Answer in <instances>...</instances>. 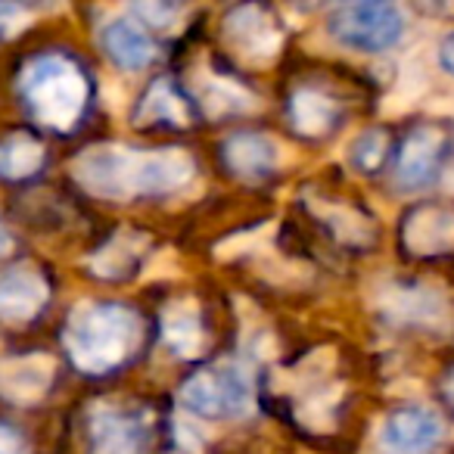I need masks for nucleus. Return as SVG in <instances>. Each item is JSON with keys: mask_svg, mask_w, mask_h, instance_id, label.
Listing matches in <instances>:
<instances>
[{"mask_svg": "<svg viewBox=\"0 0 454 454\" xmlns=\"http://www.w3.org/2000/svg\"><path fill=\"white\" fill-rule=\"evenodd\" d=\"M72 175L100 200H131L187 187L196 165L184 150H131L121 144H100L88 146L72 162Z\"/></svg>", "mask_w": 454, "mask_h": 454, "instance_id": "nucleus-1", "label": "nucleus"}, {"mask_svg": "<svg viewBox=\"0 0 454 454\" xmlns=\"http://www.w3.org/2000/svg\"><path fill=\"white\" fill-rule=\"evenodd\" d=\"M144 324L137 311L115 302H82L66 324V348L78 371L106 373L119 367L140 346Z\"/></svg>", "mask_w": 454, "mask_h": 454, "instance_id": "nucleus-2", "label": "nucleus"}, {"mask_svg": "<svg viewBox=\"0 0 454 454\" xmlns=\"http://www.w3.org/2000/svg\"><path fill=\"white\" fill-rule=\"evenodd\" d=\"M20 90L35 121L53 131H69L88 106V78L72 59L59 53L26 66Z\"/></svg>", "mask_w": 454, "mask_h": 454, "instance_id": "nucleus-3", "label": "nucleus"}, {"mask_svg": "<svg viewBox=\"0 0 454 454\" xmlns=\"http://www.w3.org/2000/svg\"><path fill=\"white\" fill-rule=\"evenodd\" d=\"M181 404L208 420H240L255 411V386L240 361H218L181 386Z\"/></svg>", "mask_w": 454, "mask_h": 454, "instance_id": "nucleus-4", "label": "nucleus"}, {"mask_svg": "<svg viewBox=\"0 0 454 454\" xmlns=\"http://www.w3.org/2000/svg\"><path fill=\"white\" fill-rule=\"evenodd\" d=\"M327 28L348 51L383 53L402 38L404 10L398 0H342L330 13Z\"/></svg>", "mask_w": 454, "mask_h": 454, "instance_id": "nucleus-5", "label": "nucleus"}, {"mask_svg": "<svg viewBox=\"0 0 454 454\" xmlns=\"http://www.w3.org/2000/svg\"><path fill=\"white\" fill-rule=\"evenodd\" d=\"M445 439V423L433 408L404 404L380 423V454H433Z\"/></svg>", "mask_w": 454, "mask_h": 454, "instance_id": "nucleus-6", "label": "nucleus"}, {"mask_svg": "<svg viewBox=\"0 0 454 454\" xmlns=\"http://www.w3.org/2000/svg\"><path fill=\"white\" fill-rule=\"evenodd\" d=\"M224 41L234 47L240 59L262 66L278 57L284 35H280V26L271 16V10L249 0V4H240L224 16Z\"/></svg>", "mask_w": 454, "mask_h": 454, "instance_id": "nucleus-7", "label": "nucleus"}, {"mask_svg": "<svg viewBox=\"0 0 454 454\" xmlns=\"http://www.w3.org/2000/svg\"><path fill=\"white\" fill-rule=\"evenodd\" d=\"M380 309L392 317V321L414 324V327H433L448 330L454 321L451 302L442 290L435 286H392L380 296Z\"/></svg>", "mask_w": 454, "mask_h": 454, "instance_id": "nucleus-8", "label": "nucleus"}, {"mask_svg": "<svg viewBox=\"0 0 454 454\" xmlns=\"http://www.w3.org/2000/svg\"><path fill=\"white\" fill-rule=\"evenodd\" d=\"M448 134L439 125H420L404 137L398 153V184L402 190H420L433 184L445 162Z\"/></svg>", "mask_w": 454, "mask_h": 454, "instance_id": "nucleus-9", "label": "nucleus"}, {"mask_svg": "<svg viewBox=\"0 0 454 454\" xmlns=\"http://www.w3.org/2000/svg\"><path fill=\"white\" fill-rule=\"evenodd\" d=\"M57 373L51 355H22L0 364V395L16 404H35L47 395Z\"/></svg>", "mask_w": 454, "mask_h": 454, "instance_id": "nucleus-10", "label": "nucleus"}, {"mask_svg": "<svg viewBox=\"0 0 454 454\" xmlns=\"http://www.w3.org/2000/svg\"><path fill=\"white\" fill-rule=\"evenodd\" d=\"M402 240L414 255L454 253V208L420 206L408 215L402 227Z\"/></svg>", "mask_w": 454, "mask_h": 454, "instance_id": "nucleus-11", "label": "nucleus"}, {"mask_svg": "<svg viewBox=\"0 0 454 454\" xmlns=\"http://www.w3.org/2000/svg\"><path fill=\"white\" fill-rule=\"evenodd\" d=\"M224 162L234 175L247 177V181H262V177L274 175L284 162V146L268 134H234L224 144Z\"/></svg>", "mask_w": 454, "mask_h": 454, "instance_id": "nucleus-12", "label": "nucleus"}, {"mask_svg": "<svg viewBox=\"0 0 454 454\" xmlns=\"http://www.w3.org/2000/svg\"><path fill=\"white\" fill-rule=\"evenodd\" d=\"M47 280L32 268H13L0 274V321L26 324L47 305Z\"/></svg>", "mask_w": 454, "mask_h": 454, "instance_id": "nucleus-13", "label": "nucleus"}, {"mask_svg": "<svg viewBox=\"0 0 454 454\" xmlns=\"http://www.w3.org/2000/svg\"><path fill=\"white\" fill-rule=\"evenodd\" d=\"M103 47H106L109 59L125 72L144 69V66H150L153 57H156V47H153L150 35L131 20L106 22V26H103Z\"/></svg>", "mask_w": 454, "mask_h": 454, "instance_id": "nucleus-14", "label": "nucleus"}, {"mask_svg": "<svg viewBox=\"0 0 454 454\" xmlns=\"http://www.w3.org/2000/svg\"><path fill=\"white\" fill-rule=\"evenodd\" d=\"M193 90L200 97L202 109L208 115H237V113H249L255 109V97L247 88H240L237 82L224 75H215V72H202L193 78Z\"/></svg>", "mask_w": 454, "mask_h": 454, "instance_id": "nucleus-15", "label": "nucleus"}, {"mask_svg": "<svg viewBox=\"0 0 454 454\" xmlns=\"http://www.w3.org/2000/svg\"><path fill=\"white\" fill-rule=\"evenodd\" d=\"M146 247H150V240H146L144 234L121 231V234H115L113 240H109L106 247H103L100 253L90 259V271H94L97 278H103V280L128 278V274L137 268V262L144 259Z\"/></svg>", "mask_w": 454, "mask_h": 454, "instance_id": "nucleus-16", "label": "nucleus"}, {"mask_svg": "<svg viewBox=\"0 0 454 454\" xmlns=\"http://www.w3.org/2000/svg\"><path fill=\"white\" fill-rule=\"evenodd\" d=\"M162 336L175 355H184V358H193L202 348V317L200 309H196L193 299H181V302H171L168 309L162 311Z\"/></svg>", "mask_w": 454, "mask_h": 454, "instance_id": "nucleus-17", "label": "nucleus"}, {"mask_svg": "<svg viewBox=\"0 0 454 454\" xmlns=\"http://www.w3.org/2000/svg\"><path fill=\"white\" fill-rule=\"evenodd\" d=\"M90 435H94L90 454H137V435H134L131 420L113 408L97 411Z\"/></svg>", "mask_w": 454, "mask_h": 454, "instance_id": "nucleus-18", "label": "nucleus"}, {"mask_svg": "<svg viewBox=\"0 0 454 454\" xmlns=\"http://www.w3.org/2000/svg\"><path fill=\"white\" fill-rule=\"evenodd\" d=\"M290 115H293V125L305 134V137H321L333 128L336 121V103L330 100L327 94L321 90H299L290 103Z\"/></svg>", "mask_w": 454, "mask_h": 454, "instance_id": "nucleus-19", "label": "nucleus"}, {"mask_svg": "<svg viewBox=\"0 0 454 454\" xmlns=\"http://www.w3.org/2000/svg\"><path fill=\"white\" fill-rule=\"evenodd\" d=\"M296 383L309 386V389L299 395V420L309 429H333V414H336V404H340L342 386L340 383L327 386V380L311 386L309 380H299V377H296Z\"/></svg>", "mask_w": 454, "mask_h": 454, "instance_id": "nucleus-20", "label": "nucleus"}, {"mask_svg": "<svg viewBox=\"0 0 454 454\" xmlns=\"http://www.w3.org/2000/svg\"><path fill=\"white\" fill-rule=\"evenodd\" d=\"M44 162V146L28 134H13L0 144V177L7 181H22L35 175Z\"/></svg>", "mask_w": 454, "mask_h": 454, "instance_id": "nucleus-21", "label": "nucleus"}, {"mask_svg": "<svg viewBox=\"0 0 454 454\" xmlns=\"http://www.w3.org/2000/svg\"><path fill=\"white\" fill-rule=\"evenodd\" d=\"M311 212H315L317 218H321L324 224H327L330 231H333V234L340 237L342 243H352V247H364V243L373 240L371 221H367L364 215L355 212V208L340 206V202H327V206H321V202H311Z\"/></svg>", "mask_w": 454, "mask_h": 454, "instance_id": "nucleus-22", "label": "nucleus"}, {"mask_svg": "<svg viewBox=\"0 0 454 454\" xmlns=\"http://www.w3.org/2000/svg\"><path fill=\"white\" fill-rule=\"evenodd\" d=\"M140 121H171V125H187V103L171 90L168 82H156L150 94L140 103Z\"/></svg>", "mask_w": 454, "mask_h": 454, "instance_id": "nucleus-23", "label": "nucleus"}, {"mask_svg": "<svg viewBox=\"0 0 454 454\" xmlns=\"http://www.w3.org/2000/svg\"><path fill=\"white\" fill-rule=\"evenodd\" d=\"M386 156V134L383 131H364L348 144V165L355 171H373L380 168Z\"/></svg>", "mask_w": 454, "mask_h": 454, "instance_id": "nucleus-24", "label": "nucleus"}, {"mask_svg": "<svg viewBox=\"0 0 454 454\" xmlns=\"http://www.w3.org/2000/svg\"><path fill=\"white\" fill-rule=\"evenodd\" d=\"M131 10L153 28H162V32H175L181 26V13L171 0H131Z\"/></svg>", "mask_w": 454, "mask_h": 454, "instance_id": "nucleus-25", "label": "nucleus"}, {"mask_svg": "<svg viewBox=\"0 0 454 454\" xmlns=\"http://www.w3.org/2000/svg\"><path fill=\"white\" fill-rule=\"evenodd\" d=\"M0 454H28V445L16 429L0 423Z\"/></svg>", "mask_w": 454, "mask_h": 454, "instance_id": "nucleus-26", "label": "nucleus"}, {"mask_svg": "<svg viewBox=\"0 0 454 454\" xmlns=\"http://www.w3.org/2000/svg\"><path fill=\"white\" fill-rule=\"evenodd\" d=\"M439 63H442V69L454 78V32L439 44Z\"/></svg>", "mask_w": 454, "mask_h": 454, "instance_id": "nucleus-27", "label": "nucleus"}, {"mask_svg": "<svg viewBox=\"0 0 454 454\" xmlns=\"http://www.w3.org/2000/svg\"><path fill=\"white\" fill-rule=\"evenodd\" d=\"M433 16H454V0H420Z\"/></svg>", "mask_w": 454, "mask_h": 454, "instance_id": "nucleus-28", "label": "nucleus"}, {"mask_svg": "<svg viewBox=\"0 0 454 454\" xmlns=\"http://www.w3.org/2000/svg\"><path fill=\"white\" fill-rule=\"evenodd\" d=\"M13 249V234H10V227L0 221V255H7Z\"/></svg>", "mask_w": 454, "mask_h": 454, "instance_id": "nucleus-29", "label": "nucleus"}, {"mask_svg": "<svg viewBox=\"0 0 454 454\" xmlns=\"http://www.w3.org/2000/svg\"><path fill=\"white\" fill-rule=\"evenodd\" d=\"M445 392H448V398H451V404H454V371H451V377H448V383H445Z\"/></svg>", "mask_w": 454, "mask_h": 454, "instance_id": "nucleus-30", "label": "nucleus"}, {"mask_svg": "<svg viewBox=\"0 0 454 454\" xmlns=\"http://www.w3.org/2000/svg\"><path fill=\"white\" fill-rule=\"evenodd\" d=\"M336 4H342V0H336Z\"/></svg>", "mask_w": 454, "mask_h": 454, "instance_id": "nucleus-31", "label": "nucleus"}]
</instances>
